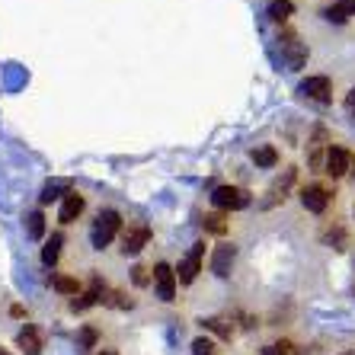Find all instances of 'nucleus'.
<instances>
[{"label": "nucleus", "instance_id": "obj_31", "mask_svg": "<svg viewBox=\"0 0 355 355\" xmlns=\"http://www.w3.org/2000/svg\"><path fill=\"white\" fill-rule=\"evenodd\" d=\"M103 355H116V352H112V349H106V352H103Z\"/></svg>", "mask_w": 355, "mask_h": 355}, {"label": "nucleus", "instance_id": "obj_19", "mask_svg": "<svg viewBox=\"0 0 355 355\" xmlns=\"http://www.w3.org/2000/svg\"><path fill=\"white\" fill-rule=\"evenodd\" d=\"M61 243H64V237H61V234H51V240L45 243V250H42V263H45V266H55V263H58Z\"/></svg>", "mask_w": 355, "mask_h": 355}, {"label": "nucleus", "instance_id": "obj_18", "mask_svg": "<svg viewBox=\"0 0 355 355\" xmlns=\"http://www.w3.org/2000/svg\"><path fill=\"white\" fill-rule=\"evenodd\" d=\"M67 192H71V182H67V180L49 182V186L42 189V205H49V202H58V198H64Z\"/></svg>", "mask_w": 355, "mask_h": 355}, {"label": "nucleus", "instance_id": "obj_26", "mask_svg": "<svg viewBox=\"0 0 355 355\" xmlns=\"http://www.w3.org/2000/svg\"><path fill=\"white\" fill-rule=\"evenodd\" d=\"M266 355H295V346H291L288 339H282V343H272V346H266Z\"/></svg>", "mask_w": 355, "mask_h": 355}, {"label": "nucleus", "instance_id": "obj_6", "mask_svg": "<svg viewBox=\"0 0 355 355\" xmlns=\"http://www.w3.org/2000/svg\"><path fill=\"white\" fill-rule=\"evenodd\" d=\"M148 240H150L148 224H128V231L122 234V253L125 257H135V253H141V250L148 247Z\"/></svg>", "mask_w": 355, "mask_h": 355}, {"label": "nucleus", "instance_id": "obj_29", "mask_svg": "<svg viewBox=\"0 0 355 355\" xmlns=\"http://www.w3.org/2000/svg\"><path fill=\"white\" fill-rule=\"evenodd\" d=\"M109 304H116V307H135V301H132V297H125L122 291H112V301H109Z\"/></svg>", "mask_w": 355, "mask_h": 355}, {"label": "nucleus", "instance_id": "obj_11", "mask_svg": "<svg viewBox=\"0 0 355 355\" xmlns=\"http://www.w3.org/2000/svg\"><path fill=\"white\" fill-rule=\"evenodd\" d=\"M234 257H237V250H234L231 243L215 247V253H211V272H215L218 279H227V275H231V266H234Z\"/></svg>", "mask_w": 355, "mask_h": 355}, {"label": "nucleus", "instance_id": "obj_23", "mask_svg": "<svg viewBox=\"0 0 355 355\" xmlns=\"http://www.w3.org/2000/svg\"><path fill=\"white\" fill-rule=\"evenodd\" d=\"M51 285H55V291H61V295H80V282L71 279V275H55Z\"/></svg>", "mask_w": 355, "mask_h": 355}, {"label": "nucleus", "instance_id": "obj_22", "mask_svg": "<svg viewBox=\"0 0 355 355\" xmlns=\"http://www.w3.org/2000/svg\"><path fill=\"white\" fill-rule=\"evenodd\" d=\"M253 164L257 166H275L279 164V150L269 148V144H263V148L253 150Z\"/></svg>", "mask_w": 355, "mask_h": 355}, {"label": "nucleus", "instance_id": "obj_27", "mask_svg": "<svg viewBox=\"0 0 355 355\" xmlns=\"http://www.w3.org/2000/svg\"><path fill=\"white\" fill-rule=\"evenodd\" d=\"M93 346H96V330H93V327H83L80 330V349L83 352H90Z\"/></svg>", "mask_w": 355, "mask_h": 355}, {"label": "nucleus", "instance_id": "obj_8", "mask_svg": "<svg viewBox=\"0 0 355 355\" xmlns=\"http://www.w3.org/2000/svg\"><path fill=\"white\" fill-rule=\"evenodd\" d=\"M154 285H157L160 301H176V272H173V266H166V263L154 266Z\"/></svg>", "mask_w": 355, "mask_h": 355}, {"label": "nucleus", "instance_id": "obj_32", "mask_svg": "<svg viewBox=\"0 0 355 355\" xmlns=\"http://www.w3.org/2000/svg\"><path fill=\"white\" fill-rule=\"evenodd\" d=\"M0 355H7V352H3V349H0Z\"/></svg>", "mask_w": 355, "mask_h": 355}, {"label": "nucleus", "instance_id": "obj_5", "mask_svg": "<svg viewBox=\"0 0 355 355\" xmlns=\"http://www.w3.org/2000/svg\"><path fill=\"white\" fill-rule=\"evenodd\" d=\"M295 176H297V170H291L288 166V170H285V173H282L279 180L266 189V198L259 202V208H272V205H279V202H285V198H288V189L295 186Z\"/></svg>", "mask_w": 355, "mask_h": 355}, {"label": "nucleus", "instance_id": "obj_17", "mask_svg": "<svg viewBox=\"0 0 355 355\" xmlns=\"http://www.w3.org/2000/svg\"><path fill=\"white\" fill-rule=\"evenodd\" d=\"M266 13H269L272 23H288V17L295 13V3H291V0H272Z\"/></svg>", "mask_w": 355, "mask_h": 355}, {"label": "nucleus", "instance_id": "obj_16", "mask_svg": "<svg viewBox=\"0 0 355 355\" xmlns=\"http://www.w3.org/2000/svg\"><path fill=\"white\" fill-rule=\"evenodd\" d=\"M330 23H349L355 17V0H333V7L323 13Z\"/></svg>", "mask_w": 355, "mask_h": 355}, {"label": "nucleus", "instance_id": "obj_21", "mask_svg": "<svg viewBox=\"0 0 355 355\" xmlns=\"http://www.w3.org/2000/svg\"><path fill=\"white\" fill-rule=\"evenodd\" d=\"M202 327H205V330H211L215 336H221V339H231L234 336V327L227 320H221V317H208V320H202Z\"/></svg>", "mask_w": 355, "mask_h": 355}, {"label": "nucleus", "instance_id": "obj_4", "mask_svg": "<svg viewBox=\"0 0 355 355\" xmlns=\"http://www.w3.org/2000/svg\"><path fill=\"white\" fill-rule=\"evenodd\" d=\"M202 259H205V243H196V247H192L189 253L180 259V269H173L176 282H180V285H192V282H196V275L202 272Z\"/></svg>", "mask_w": 355, "mask_h": 355}, {"label": "nucleus", "instance_id": "obj_2", "mask_svg": "<svg viewBox=\"0 0 355 355\" xmlns=\"http://www.w3.org/2000/svg\"><path fill=\"white\" fill-rule=\"evenodd\" d=\"M279 51L282 61L288 64V71H301L307 64V45L301 42V35L295 29H282L279 33Z\"/></svg>", "mask_w": 355, "mask_h": 355}, {"label": "nucleus", "instance_id": "obj_24", "mask_svg": "<svg viewBox=\"0 0 355 355\" xmlns=\"http://www.w3.org/2000/svg\"><path fill=\"white\" fill-rule=\"evenodd\" d=\"M26 231H29L33 240H39L42 234H45V218H42V211H33V215H29V227H26Z\"/></svg>", "mask_w": 355, "mask_h": 355}, {"label": "nucleus", "instance_id": "obj_15", "mask_svg": "<svg viewBox=\"0 0 355 355\" xmlns=\"http://www.w3.org/2000/svg\"><path fill=\"white\" fill-rule=\"evenodd\" d=\"M17 346L23 349L26 355H39V352H42V336H39V330H35V327H23V330H19V336H17Z\"/></svg>", "mask_w": 355, "mask_h": 355}, {"label": "nucleus", "instance_id": "obj_12", "mask_svg": "<svg viewBox=\"0 0 355 355\" xmlns=\"http://www.w3.org/2000/svg\"><path fill=\"white\" fill-rule=\"evenodd\" d=\"M103 295H106V285L99 282V275H93L90 291H83L80 297H74V301H71V311H87V307L99 304V301H103Z\"/></svg>", "mask_w": 355, "mask_h": 355}, {"label": "nucleus", "instance_id": "obj_9", "mask_svg": "<svg viewBox=\"0 0 355 355\" xmlns=\"http://www.w3.org/2000/svg\"><path fill=\"white\" fill-rule=\"evenodd\" d=\"M301 205L307 211H314V215H323L327 205H330V189L327 186H304L301 189Z\"/></svg>", "mask_w": 355, "mask_h": 355}, {"label": "nucleus", "instance_id": "obj_14", "mask_svg": "<svg viewBox=\"0 0 355 355\" xmlns=\"http://www.w3.org/2000/svg\"><path fill=\"white\" fill-rule=\"evenodd\" d=\"M323 144H327V132H323V128H317L314 138H311V144H307V164L314 166V170H320L323 160H327V154H323Z\"/></svg>", "mask_w": 355, "mask_h": 355}, {"label": "nucleus", "instance_id": "obj_1", "mask_svg": "<svg viewBox=\"0 0 355 355\" xmlns=\"http://www.w3.org/2000/svg\"><path fill=\"white\" fill-rule=\"evenodd\" d=\"M119 227H122V218H119V211H112V208L99 211L96 221H93V227H90V243H93V250H106L109 243L116 240Z\"/></svg>", "mask_w": 355, "mask_h": 355}, {"label": "nucleus", "instance_id": "obj_7", "mask_svg": "<svg viewBox=\"0 0 355 355\" xmlns=\"http://www.w3.org/2000/svg\"><path fill=\"white\" fill-rule=\"evenodd\" d=\"M297 93L307 96V99H314V103H330L333 99V83H330V77H307V80H301Z\"/></svg>", "mask_w": 355, "mask_h": 355}, {"label": "nucleus", "instance_id": "obj_30", "mask_svg": "<svg viewBox=\"0 0 355 355\" xmlns=\"http://www.w3.org/2000/svg\"><path fill=\"white\" fill-rule=\"evenodd\" d=\"M346 109H349V112H355V87L349 90V96H346Z\"/></svg>", "mask_w": 355, "mask_h": 355}, {"label": "nucleus", "instance_id": "obj_28", "mask_svg": "<svg viewBox=\"0 0 355 355\" xmlns=\"http://www.w3.org/2000/svg\"><path fill=\"white\" fill-rule=\"evenodd\" d=\"M132 279H135V285H148V282H150V275H148V269H144V266H135V269H132Z\"/></svg>", "mask_w": 355, "mask_h": 355}, {"label": "nucleus", "instance_id": "obj_3", "mask_svg": "<svg viewBox=\"0 0 355 355\" xmlns=\"http://www.w3.org/2000/svg\"><path fill=\"white\" fill-rule=\"evenodd\" d=\"M211 202H215L218 211H240V208L250 205V192L240 189V186H218L211 192Z\"/></svg>", "mask_w": 355, "mask_h": 355}, {"label": "nucleus", "instance_id": "obj_10", "mask_svg": "<svg viewBox=\"0 0 355 355\" xmlns=\"http://www.w3.org/2000/svg\"><path fill=\"white\" fill-rule=\"evenodd\" d=\"M349 164H352V157H349L346 148H336V144H330L327 148V160H323V170L333 176V180H339V176H346Z\"/></svg>", "mask_w": 355, "mask_h": 355}, {"label": "nucleus", "instance_id": "obj_20", "mask_svg": "<svg viewBox=\"0 0 355 355\" xmlns=\"http://www.w3.org/2000/svg\"><path fill=\"white\" fill-rule=\"evenodd\" d=\"M202 227H205L208 234H227V215L224 211H215V215H205V221H202Z\"/></svg>", "mask_w": 355, "mask_h": 355}, {"label": "nucleus", "instance_id": "obj_13", "mask_svg": "<svg viewBox=\"0 0 355 355\" xmlns=\"http://www.w3.org/2000/svg\"><path fill=\"white\" fill-rule=\"evenodd\" d=\"M83 205H87V202H83V196L80 192H67L64 196V202H61V211H58V221L61 224H71V221H77V218H80V211H83Z\"/></svg>", "mask_w": 355, "mask_h": 355}, {"label": "nucleus", "instance_id": "obj_25", "mask_svg": "<svg viewBox=\"0 0 355 355\" xmlns=\"http://www.w3.org/2000/svg\"><path fill=\"white\" fill-rule=\"evenodd\" d=\"M192 355H218V349L208 336H198L196 343H192Z\"/></svg>", "mask_w": 355, "mask_h": 355}]
</instances>
